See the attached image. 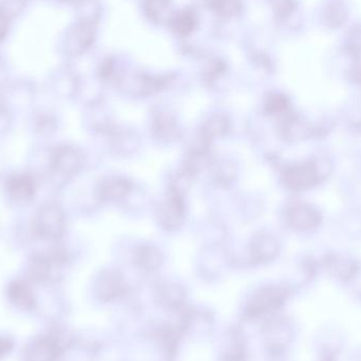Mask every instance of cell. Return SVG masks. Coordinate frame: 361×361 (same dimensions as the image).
<instances>
[{
    "label": "cell",
    "instance_id": "1",
    "mask_svg": "<svg viewBox=\"0 0 361 361\" xmlns=\"http://www.w3.org/2000/svg\"><path fill=\"white\" fill-rule=\"evenodd\" d=\"M146 11L154 21L160 23L169 16L171 4L169 0H148Z\"/></svg>",
    "mask_w": 361,
    "mask_h": 361
},
{
    "label": "cell",
    "instance_id": "2",
    "mask_svg": "<svg viewBox=\"0 0 361 361\" xmlns=\"http://www.w3.org/2000/svg\"><path fill=\"white\" fill-rule=\"evenodd\" d=\"M212 8L221 16L231 17L240 11V0H212Z\"/></svg>",
    "mask_w": 361,
    "mask_h": 361
},
{
    "label": "cell",
    "instance_id": "3",
    "mask_svg": "<svg viewBox=\"0 0 361 361\" xmlns=\"http://www.w3.org/2000/svg\"><path fill=\"white\" fill-rule=\"evenodd\" d=\"M195 17L191 13L188 12L178 15L177 18L175 19V23H173L176 32L180 35H188L195 29Z\"/></svg>",
    "mask_w": 361,
    "mask_h": 361
},
{
    "label": "cell",
    "instance_id": "4",
    "mask_svg": "<svg viewBox=\"0 0 361 361\" xmlns=\"http://www.w3.org/2000/svg\"><path fill=\"white\" fill-rule=\"evenodd\" d=\"M6 25H8V20H6L4 15L0 12V38L4 37V34H6Z\"/></svg>",
    "mask_w": 361,
    "mask_h": 361
},
{
    "label": "cell",
    "instance_id": "5",
    "mask_svg": "<svg viewBox=\"0 0 361 361\" xmlns=\"http://www.w3.org/2000/svg\"><path fill=\"white\" fill-rule=\"evenodd\" d=\"M71 1H82V0H71Z\"/></svg>",
    "mask_w": 361,
    "mask_h": 361
}]
</instances>
